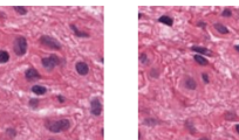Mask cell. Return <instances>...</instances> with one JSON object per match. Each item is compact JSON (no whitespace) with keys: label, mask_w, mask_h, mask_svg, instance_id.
Masks as SVG:
<instances>
[{"label":"cell","mask_w":239,"mask_h":140,"mask_svg":"<svg viewBox=\"0 0 239 140\" xmlns=\"http://www.w3.org/2000/svg\"><path fill=\"white\" fill-rule=\"evenodd\" d=\"M71 120L69 119H58V120H46L45 127L52 133H60L66 132L71 128Z\"/></svg>","instance_id":"1"},{"label":"cell","mask_w":239,"mask_h":140,"mask_svg":"<svg viewBox=\"0 0 239 140\" xmlns=\"http://www.w3.org/2000/svg\"><path fill=\"white\" fill-rule=\"evenodd\" d=\"M27 47H28V43H27V39L25 36L19 35L14 39L13 52L17 56H24L27 52Z\"/></svg>","instance_id":"2"},{"label":"cell","mask_w":239,"mask_h":140,"mask_svg":"<svg viewBox=\"0 0 239 140\" xmlns=\"http://www.w3.org/2000/svg\"><path fill=\"white\" fill-rule=\"evenodd\" d=\"M62 60L59 56H56L55 54H52L47 57H42L41 58V66L44 67V69H46L47 71H52L54 70V68H56L58 66L61 64Z\"/></svg>","instance_id":"3"},{"label":"cell","mask_w":239,"mask_h":140,"mask_svg":"<svg viewBox=\"0 0 239 140\" xmlns=\"http://www.w3.org/2000/svg\"><path fill=\"white\" fill-rule=\"evenodd\" d=\"M39 42L41 46H44L48 49H52V50H61L62 48L61 43L50 35H42L39 39Z\"/></svg>","instance_id":"4"},{"label":"cell","mask_w":239,"mask_h":140,"mask_svg":"<svg viewBox=\"0 0 239 140\" xmlns=\"http://www.w3.org/2000/svg\"><path fill=\"white\" fill-rule=\"evenodd\" d=\"M103 112V105L102 99L100 97H94L90 99V113L95 117H100Z\"/></svg>","instance_id":"5"},{"label":"cell","mask_w":239,"mask_h":140,"mask_svg":"<svg viewBox=\"0 0 239 140\" xmlns=\"http://www.w3.org/2000/svg\"><path fill=\"white\" fill-rule=\"evenodd\" d=\"M25 78L28 81V82H36L41 79V75L35 68H28V69L25 71Z\"/></svg>","instance_id":"6"},{"label":"cell","mask_w":239,"mask_h":140,"mask_svg":"<svg viewBox=\"0 0 239 140\" xmlns=\"http://www.w3.org/2000/svg\"><path fill=\"white\" fill-rule=\"evenodd\" d=\"M75 69H76V72L81 76H86V75H88L89 72V66L83 61H79L77 63L75 64Z\"/></svg>","instance_id":"7"},{"label":"cell","mask_w":239,"mask_h":140,"mask_svg":"<svg viewBox=\"0 0 239 140\" xmlns=\"http://www.w3.org/2000/svg\"><path fill=\"white\" fill-rule=\"evenodd\" d=\"M191 50L192 52H197L198 55H202V56H212V52L209 50L206 47H200V46H192L191 47Z\"/></svg>","instance_id":"8"},{"label":"cell","mask_w":239,"mask_h":140,"mask_svg":"<svg viewBox=\"0 0 239 140\" xmlns=\"http://www.w3.org/2000/svg\"><path fill=\"white\" fill-rule=\"evenodd\" d=\"M184 87L188 89V90H196L198 84L196 82L195 78H192L190 76H186L185 79H184Z\"/></svg>","instance_id":"9"},{"label":"cell","mask_w":239,"mask_h":140,"mask_svg":"<svg viewBox=\"0 0 239 140\" xmlns=\"http://www.w3.org/2000/svg\"><path fill=\"white\" fill-rule=\"evenodd\" d=\"M71 28H72V31L74 32V34H75L76 38H83V39H88L89 36V33H87V32H83V31H80L79 28L74 25V23H71Z\"/></svg>","instance_id":"10"},{"label":"cell","mask_w":239,"mask_h":140,"mask_svg":"<svg viewBox=\"0 0 239 140\" xmlns=\"http://www.w3.org/2000/svg\"><path fill=\"white\" fill-rule=\"evenodd\" d=\"M31 90L33 93H35L38 96H42L45 93H47V88L42 87V85H39V84H34V85L31 88Z\"/></svg>","instance_id":"11"},{"label":"cell","mask_w":239,"mask_h":140,"mask_svg":"<svg viewBox=\"0 0 239 140\" xmlns=\"http://www.w3.org/2000/svg\"><path fill=\"white\" fill-rule=\"evenodd\" d=\"M213 28H215L218 33H220V34H223V35L229 34V33H230L229 28H227L226 26H224L223 23H220V22H216V23L213 25Z\"/></svg>","instance_id":"12"},{"label":"cell","mask_w":239,"mask_h":140,"mask_svg":"<svg viewBox=\"0 0 239 140\" xmlns=\"http://www.w3.org/2000/svg\"><path fill=\"white\" fill-rule=\"evenodd\" d=\"M157 21L161 22V23H164V25H167V26L171 27L173 25V19L171 17H169V15H162V17H159L157 19Z\"/></svg>","instance_id":"13"},{"label":"cell","mask_w":239,"mask_h":140,"mask_svg":"<svg viewBox=\"0 0 239 140\" xmlns=\"http://www.w3.org/2000/svg\"><path fill=\"white\" fill-rule=\"evenodd\" d=\"M194 60H195V62H197V63H198L199 66H202V67L209 66V61L204 56H202V55H198V54H196L195 56H194Z\"/></svg>","instance_id":"14"},{"label":"cell","mask_w":239,"mask_h":140,"mask_svg":"<svg viewBox=\"0 0 239 140\" xmlns=\"http://www.w3.org/2000/svg\"><path fill=\"white\" fill-rule=\"evenodd\" d=\"M159 124H162V122L156 118H146L143 120V125H146V126H156Z\"/></svg>","instance_id":"15"},{"label":"cell","mask_w":239,"mask_h":140,"mask_svg":"<svg viewBox=\"0 0 239 140\" xmlns=\"http://www.w3.org/2000/svg\"><path fill=\"white\" fill-rule=\"evenodd\" d=\"M184 126H185V128L188 131L190 132V134H196V133H197V130H196V127L194 126V122H191V120H185Z\"/></svg>","instance_id":"16"},{"label":"cell","mask_w":239,"mask_h":140,"mask_svg":"<svg viewBox=\"0 0 239 140\" xmlns=\"http://www.w3.org/2000/svg\"><path fill=\"white\" fill-rule=\"evenodd\" d=\"M9 61V54L6 50H0V63H7Z\"/></svg>","instance_id":"17"},{"label":"cell","mask_w":239,"mask_h":140,"mask_svg":"<svg viewBox=\"0 0 239 140\" xmlns=\"http://www.w3.org/2000/svg\"><path fill=\"white\" fill-rule=\"evenodd\" d=\"M39 105H40V99H38V98H31V99L28 101V106H29L32 110L38 109Z\"/></svg>","instance_id":"18"},{"label":"cell","mask_w":239,"mask_h":140,"mask_svg":"<svg viewBox=\"0 0 239 140\" xmlns=\"http://www.w3.org/2000/svg\"><path fill=\"white\" fill-rule=\"evenodd\" d=\"M13 9L18 14H20V15H26L28 13V9L26 7H24V6H14Z\"/></svg>","instance_id":"19"},{"label":"cell","mask_w":239,"mask_h":140,"mask_svg":"<svg viewBox=\"0 0 239 140\" xmlns=\"http://www.w3.org/2000/svg\"><path fill=\"white\" fill-rule=\"evenodd\" d=\"M6 136L8 137L9 139H14V138L17 137V130H15V128H12V127L6 128Z\"/></svg>","instance_id":"20"},{"label":"cell","mask_w":239,"mask_h":140,"mask_svg":"<svg viewBox=\"0 0 239 140\" xmlns=\"http://www.w3.org/2000/svg\"><path fill=\"white\" fill-rule=\"evenodd\" d=\"M140 62H141L143 66H148V63H149V57H148V55H146V52H142L141 55H140Z\"/></svg>","instance_id":"21"},{"label":"cell","mask_w":239,"mask_h":140,"mask_svg":"<svg viewBox=\"0 0 239 140\" xmlns=\"http://www.w3.org/2000/svg\"><path fill=\"white\" fill-rule=\"evenodd\" d=\"M221 17H224V18H230V17H232V11H231L230 8L223 9V12H221Z\"/></svg>","instance_id":"22"},{"label":"cell","mask_w":239,"mask_h":140,"mask_svg":"<svg viewBox=\"0 0 239 140\" xmlns=\"http://www.w3.org/2000/svg\"><path fill=\"white\" fill-rule=\"evenodd\" d=\"M236 118H237V117H236L235 112L229 111V112H226L225 113V119H227V120H233V119H236Z\"/></svg>","instance_id":"23"},{"label":"cell","mask_w":239,"mask_h":140,"mask_svg":"<svg viewBox=\"0 0 239 140\" xmlns=\"http://www.w3.org/2000/svg\"><path fill=\"white\" fill-rule=\"evenodd\" d=\"M202 79L204 81V83L205 84L210 83V78H209V75L206 74V72H203V74H202Z\"/></svg>","instance_id":"24"},{"label":"cell","mask_w":239,"mask_h":140,"mask_svg":"<svg viewBox=\"0 0 239 140\" xmlns=\"http://www.w3.org/2000/svg\"><path fill=\"white\" fill-rule=\"evenodd\" d=\"M150 76L152 77V78H158L159 77V75H158V71L156 69H151L150 71Z\"/></svg>","instance_id":"25"},{"label":"cell","mask_w":239,"mask_h":140,"mask_svg":"<svg viewBox=\"0 0 239 140\" xmlns=\"http://www.w3.org/2000/svg\"><path fill=\"white\" fill-rule=\"evenodd\" d=\"M56 98H58L59 103H65V101H66V99H65V97L61 96V95H58V96H56Z\"/></svg>","instance_id":"26"},{"label":"cell","mask_w":239,"mask_h":140,"mask_svg":"<svg viewBox=\"0 0 239 140\" xmlns=\"http://www.w3.org/2000/svg\"><path fill=\"white\" fill-rule=\"evenodd\" d=\"M197 26H198V27H202V28H205V27H206V22H204V21H198V22H197Z\"/></svg>","instance_id":"27"},{"label":"cell","mask_w":239,"mask_h":140,"mask_svg":"<svg viewBox=\"0 0 239 140\" xmlns=\"http://www.w3.org/2000/svg\"><path fill=\"white\" fill-rule=\"evenodd\" d=\"M235 128H236V131H237V133L239 134V124H237V125H236Z\"/></svg>","instance_id":"28"},{"label":"cell","mask_w":239,"mask_h":140,"mask_svg":"<svg viewBox=\"0 0 239 140\" xmlns=\"http://www.w3.org/2000/svg\"><path fill=\"white\" fill-rule=\"evenodd\" d=\"M235 50H236V52H239V44H236V46H235Z\"/></svg>","instance_id":"29"},{"label":"cell","mask_w":239,"mask_h":140,"mask_svg":"<svg viewBox=\"0 0 239 140\" xmlns=\"http://www.w3.org/2000/svg\"><path fill=\"white\" fill-rule=\"evenodd\" d=\"M198 140H210V139L206 138V137H204V138H200V139H198Z\"/></svg>","instance_id":"30"},{"label":"cell","mask_w":239,"mask_h":140,"mask_svg":"<svg viewBox=\"0 0 239 140\" xmlns=\"http://www.w3.org/2000/svg\"><path fill=\"white\" fill-rule=\"evenodd\" d=\"M141 18H143V14H142V13H138V19H141Z\"/></svg>","instance_id":"31"},{"label":"cell","mask_w":239,"mask_h":140,"mask_svg":"<svg viewBox=\"0 0 239 140\" xmlns=\"http://www.w3.org/2000/svg\"><path fill=\"white\" fill-rule=\"evenodd\" d=\"M141 132H140V131H138V140H141Z\"/></svg>","instance_id":"32"},{"label":"cell","mask_w":239,"mask_h":140,"mask_svg":"<svg viewBox=\"0 0 239 140\" xmlns=\"http://www.w3.org/2000/svg\"><path fill=\"white\" fill-rule=\"evenodd\" d=\"M103 131H104V128H101V134H102V136L104 134V132H103Z\"/></svg>","instance_id":"33"},{"label":"cell","mask_w":239,"mask_h":140,"mask_svg":"<svg viewBox=\"0 0 239 140\" xmlns=\"http://www.w3.org/2000/svg\"><path fill=\"white\" fill-rule=\"evenodd\" d=\"M48 140H55V139H48Z\"/></svg>","instance_id":"34"}]
</instances>
